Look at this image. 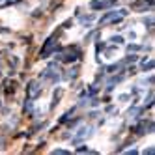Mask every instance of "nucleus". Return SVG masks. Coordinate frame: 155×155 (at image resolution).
I'll list each match as a JSON object with an SVG mask.
<instances>
[{
  "label": "nucleus",
  "mask_w": 155,
  "mask_h": 155,
  "mask_svg": "<svg viewBox=\"0 0 155 155\" xmlns=\"http://www.w3.org/2000/svg\"><path fill=\"white\" fill-rule=\"evenodd\" d=\"M123 15H125V11H112V13H106L103 19H101V22H103V25H106V22H118Z\"/></svg>",
  "instance_id": "obj_1"
}]
</instances>
